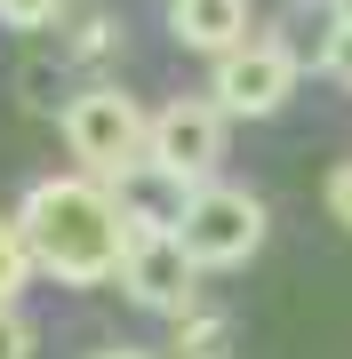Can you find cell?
Segmentation results:
<instances>
[{
    "instance_id": "8992f818",
    "label": "cell",
    "mask_w": 352,
    "mask_h": 359,
    "mask_svg": "<svg viewBox=\"0 0 352 359\" xmlns=\"http://www.w3.org/2000/svg\"><path fill=\"white\" fill-rule=\"evenodd\" d=\"M296 56L273 48V40H248V48L233 56H216V72H209V96L224 104V120H273L288 96H296Z\"/></svg>"
},
{
    "instance_id": "277c9868",
    "label": "cell",
    "mask_w": 352,
    "mask_h": 359,
    "mask_svg": "<svg viewBox=\"0 0 352 359\" xmlns=\"http://www.w3.org/2000/svg\"><path fill=\"white\" fill-rule=\"evenodd\" d=\"M264 200L248 184H200V192L176 200V240L200 271H240L248 256L264 248Z\"/></svg>"
},
{
    "instance_id": "4fadbf2b",
    "label": "cell",
    "mask_w": 352,
    "mask_h": 359,
    "mask_svg": "<svg viewBox=\"0 0 352 359\" xmlns=\"http://www.w3.org/2000/svg\"><path fill=\"white\" fill-rule=\"evenodd\" d=\"M328 216L352 231V160H337V168H328Z\"/></svg>"
},
{
    "instance_id": "8fae6325",
    "label": "cell",
    "mask_w": 352,
    "mask_h": 359,
    "mask_svg": "<svg viewBox=\"0 0 352 359\" xmlns=\"http://www.w3.org/2000/svg\"><path fill=\"white\" fill-rule=\"evenodd\" d=\"M32 344H40L32 320H25L16 304H0V359H32Z\"/></svg>"
},
{
    "instance_id": "9c48e42d",
    "label": "cell",
    "mask_w": 352,
    "mask_h": 359,
    "mask_svg": "<svg viewBox=\"0 0 352 359\" xmlns=\"http://www.w3.org/2000/svg\"><path fill=\"white\" fill-rule=\"evenodd\" d=\"M40 271V256H32V240H25V224L16 216H0V304H16L25 295V280Z\"/></svg>"
},
{
    "instance_id": "5bb4252c",
    "label": "cell",
    "mask_w": 352,
    "mask_h": 359,
    "mask_svg": "<svg viewBox=\"0 0 352 359\" xmlns=\"http://www.w3.org/2000/svg\"><path fill=\"white\" fill-rule=\"evenodd\" d=\"M328 72L352 88V32H344V25H337V48H328Z\"/></svg>"
},
{
    "instance_id": "9a60e30c",
    "label": "cell",
    "mask_w": 352,
    "mask_h": 359,
    "mask_svg": "<svg viewBox=\"0 0 352 359\" xmlns=\"http://www.w3.org/2000/svg\"><path fill=\"white\" fill-rule=\"evenodd\" d=\"M96 359H169V351H144V344H112V351H96Z\"/></svg>"
},
{
    "instance_id": "6da1fadb",
    "label": "cell",
    "mask_w": 352,
    "mask_h": 359,
    "mask_svg": "<svg viewBox=\"0 0 352 359\" xmlns=\"http://www.w3.org/2000/svg\"><path fill=\"white\" fill-rule=\"evenodd\" d=\"M16 224H25L40 271L65 280V287H96V280H112L129 264V200L112 184H96V176L32 184L25 208H16Z\"/></svg>"
},
{
    "instance_id": "3957f363",
    "label": "cell",
    "mask_w": 352,
    "mask_h": 359,
    "mask_svg": "<svg viewBox=\"0 0 352 359\" xmlns=\"http://www.w3.org/2000/svg\"><path fill=\"white\" fill-rule=\"evenodd\" d=\"M120 287H129L136 311H160V320L200 311V264L184 256L176 216H152V208L129 200V264H120Z\"/></svg>"
},
{
    "instance_id": "2e32d148",
    "label": "cell",
    "mask_w": 352,
    "mask_h": 359,
    "mask_svg": "<svg viewBox=\"0 0 352 359\" xmlns=\"http://www.w3.org/2000/svg\"><path fill=\"white\" fill-rule=\"evenodd\" d=\"M328 16H337V25H344V32H352V0H328Z\"/></svg>"
},
{
    "instance_id": "7c38bea8",
    "label": "cell",
    "mask_w": 352,
    "mask_h": 359,
    "mask_svg": "<svg viewBox=\"0 0 352 359\" xmlns=\"http://www.w3.org/2000/svg\"><path fill=\"white\" fill-rule=\"evenodd\" d=\"M112 48H120V25H112V16H89L80 40H72V56H89V65H96V56H112Z\"/></svg>"
},
{
    "instance_id": "5b68a950",
    "label": "cell",
    "mask_w": 352,
    "mask_h": 359,
    "mask_svg": "<svg viewBox=\"0 0 352 359\" xmlns=\"http://www.w3.org/2000/svg\"><path fill=\"white\" fill-rule=\"evenodd\" d=\"M216 160H224V104L216 96H169L152 112V152H144V168L184 200V192H200L216 176Z\"/></svg>"
},
{
    "instance_id": "7a4b0ae2",
    "label": "cell",
    "mask_w": 352,
    "mask_h": 359,
    "mask_svg": "<svg viewBox=\"0 0 352 359\" xmlns=\"http://www.w3.org/2000/svg\"><path fill=\"white\" fill-rule=\"evenodd\" d=\"M56 128H65V152L89 168L96 184H112V192L144 168V152H152V112H144L136 96H120V88H80V96H65Z\"/></svg>"
},
{
    "instance_id": "30bf717a",
    "label": "cell",
    "mask_w": 352,
    "mask_h": 359,
    "mask_svg": "<svg viewBox=\"0 0 352 359\" xmlns=\"http://www.w3.org/2000/svg\"><path fill=\"white\" fill-rule=\"evenodd\" d=\"M65 16V0H0V25L8 32H48Z\"/></svg>"
},
{
    "instance_id": "ba28073f",
    "label": "cell",
    "mask_w": 352,
    "mask_h": 359,
    "mask_svg": "<svg viewBox=\"0 0 352 359\" xmlns=\"http://www.w3.org/2000/svg\"><path fill=\"white\" fill-rule=\"evenodd\" d=\"M169 359H233V320L224 311H184V320H169Z\"/></svg>"
},
{
    "instance_id": "52a82bcc",
    "label": "cell",
    "mask_w": 352,
    "mask_h": 359,
    "mask_svg": "<svg viewBox=\"0 0 352 359\" xmlns=\"http://www.w3.org/2000/svg\"><path fill=\"white\" fill-rule=\"evenodd\" d=\"M248 25H256V0H169V32H176V48H193V56H233L248 48Z\"/></svg>"
}]
</instances>
